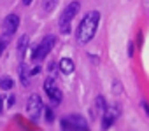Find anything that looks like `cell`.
<instances>
[{"instance_id": "cell-7", "label": "cell", "mask_w": 149, "mask_h": 131, "mask_svg": "<svg viewBox=\"0 0 149 131\" xmlns=\"http://www.w3.org/2000/svg\"><path fill=\"white\" fill-rule=\"evenodd\" d=\"M18 26H19V16H18V14H9V16L4 19V25H2L4 33H6V35H11V37L16 33Z\"/></svg>"}, {"instance_id": "cell-3", "label": "cell", "mask_w": 149, "mask_h": 131, "mask_svg": "<svg viewBox=\"0 0 149 131\" xmlns=\"http://www.w3.org/2000/svg\"><path fill=\"white\" fill-rule=\"evenodd\" d=\"M44 108L46 107H44V103H42L39 94H32L28 98V101H26V114H28V117L32 121H39L42 117V114H44Z\"/></svg>"}, {"instance_id": "cell-11", "label": "cell", "mask_w": 149, "mask_h": 131, "mask_svg": "<svg viewBox=\"0 0 149 131\" xmlns=\"http://www.w3.org/2000/svg\"><path fill=\"white\" fill-rule=\"evenodd\" d=\"M13 86H14V81H13L11 77H2V79H0V88H2V89L11 91Z\"/></svg>"}, {"instance_id": "cell-19", "label": "cell", "mask_w": 149, "mask_h": 131, "mask_svg": "<svg viewBox=\"0 0 149 131\" xmlns=\"http://www.w3.org/2000/svg\"><path fill=\"white\" fill-rule=\"evenodd\" d=\"M23 4H25V6H30V4H32V0H23Z\"/></svg>"}, {"instance_id": "cell-1", "label": "cell", "mask_w": 149, "mask_h": 131, "mask_svg": "<svg viewBox=\"0 0 149 131\" xmlns=\"http://www.w3.org/2000/svg\"><path fill=\"white\" fill-rule=\"evenodd\" d=\"M98 23H100V12H98V11L88 12V14L83 18V21H81V25H79V28H77V40H79L81 44H88V42L95 37L97 28H98Z\"/></svg>"}, {"instance_id": "cell-13", "label": "cell", "mask_w": 149, "mask_h": 131, "mask_svg": "<svg viewBox=\"0 0 149 131\" xmlns=\"http://www.w3.org/2000/svg\"><path fill=\"white\" fill-rule=\"evenodd\" d=\"M11 39H13L11 35H6V33L2 35V39H0V56L4 54V51H6V47L9 46V40H11Z\"/></svg>"}, {"instance_id": "cell-18", "label": "cell", "mask_w": 149, "mask_h": 131, "mask_svg": "<svg viewBox=\"0 0 149 131\" xmlns=\"http://www.w3.org/2000/svg\"><path fill=\"white\" fill-rule=\"evenodd\" d=\"M2 108H4V100H2V96H0V114H2Z\"/></svg>"}, {"instance_id": "cell-15", "label": "cell", "mask_w": 149, "mask_h": 131, "mask_svg": "<svg viewBox=\"0 0 149 131\" xmlns=\"http://www.w3.org/2000/svg\"><path fill=\"white\" fill-rule=\"evenodd\" d=\"M44 112H46L47 121H53V112H51V108H44Z\"/></svg>"}, {"instance_id": "cell-4", "label": "cell", "mask_w": 149, "mask_h": 131, "mask_svg": "<svg viewBox=\"0 0 149 131\" xmlns=\"http://www.w3.org/2000/svg\"><path fill=\"white\" fill-rule=\"evenodd\" d=\"M54 44H56V37H54V35H47V37H44V39H42V42L33 49L32 58H33L35 61H40L42 58H46V56L53 51Z\"/></svg>"}, {"instance_id": "cell-8", "label": "cell", "mask_w": 149, "mask_h": 131, "mask_svg": "<svg viewBox=\"0 0 149 131\" xmlns=\"http://www.w3.org/2000/svg\"><path fill=\"white\" fill-rule=\"evenodd\" d=\"M116 114H118V112H112L111 108H105V112H104V121H102L104 129H109V128L112 126V122L116 121Z\"/></svg>"}, {"instance_id": "cell-16", "label": "cell", "mask_w": 149, "mask_h": 131, "mask_svg": "<svg viewBox=\"0 0 149 131\" xmlns=\"http://www.w3.org/2000/svg\"><path fill=\"white\" fill-rule=\"evenodd\" d=\"M14 101H16V98H14V96H9V103H7V105H9V107H13V103H14Z\"/></svg>"}, {"instance_id": "cell-10", "label": "cell", "mask_w": 149, "mask_h": 131, "mask_svg": "<svg viewBox=\"0 0 149 131\" xmlns=\"http://www.w3.org/2000/svg\"><path fill=\"white\" fill-rule=\"evenodd\" d=\"M28 42H30L28 35H21V37H19V40H18V52H19V56L25 54V49H26Z\"/></svg>"}, {"instance_id": "cell-17", "label": "cell", "mask_w": 149, "mask_h": 131, "mask_svg": "<svg viewBox=\"0 0 149 131\" xmlns=\"http://www.w3.org/2000/svg\"><path fill=\"white\" fill-rule=\"evenodd\" d=\"M142 107H144V108H146V112H147V115H149V105H147V103H146V101H142Z\"/></svg>"}, {"instance_id": "cell-12", "label": "cell", "mask_w": 149, "mask_h": 131, "mask_svg": "<svg viewBox=\"0 0 149 131\" xmlns=\"http://www.w3.org/2000/svg\"><path fill=\"white\" fill-rule=\"evenodd\" d=\"M56 4H58V0H42V9L46 12H51L56 7Z\"/></svg>"}, {"instance_id": "cell-5", "label": "cell", "mask_w": 149, "mask_h": 131, "mask_svg": "<svg viewBox=\"0 0 149 131\" xmlns=\"http://www.w3.org/2000/svg\"><path fill=\"white\" fill-rule=\"evenodd\" d=\"M63 124V129L65 131H86L88 129V122L83 115H77V114H74V115H68L67 119L61 121Z\"/></svg>"}, {"instance_id": "cell-14", "label": "cell", "mask_w": 149, "mask_h": 131, "mask_svg": "<svg viewBox=\"0 0 149 131\" xmlns=\"http://www.w3.org/2000/svg\"><path fill=\"white\" fill-rule=\"evenodd\" d=\"M19 74H21V81H23V84H25V86H28V84H26L28 81H26V67H25V65H21Z\"/></svg>"}, {"instance_id": "cell-9", "label": "cell", "mask_w": 149, "mask_h": 131, "mask_svg": "<svg viewBox=\"0 0 149 131\" xmlns=\"http://www.w3.org/2000/svg\"><path fill=\"white\" fill-rule=\"evenodd\" d=\"M74 68H76V65H74V61H72L70 58H63V59L60 61V70H61L65 75H70V74L74 72Z\"/></svg>"}, {"instance_id": "cell-2", "label": "cell", "mask_w": 149, "mask_h": 131, "mask_svg": "<svg viewBox=\"0 0 149 131\" xmlns=\"http://www.w3.org/2000/svg\"><path fill=\"white\" fill-rule=\"evenodd\" d=\"M79 9H81V6H79V2H70L65 9H63V12H61V16H60V32L61 33H68L70 32V25H72V19L76 18V14L79 12Z\"/></svg>"}, {"instance_id": "cell-6", "label": "cell", "mask_w": 149, "mask_h": 131, "mask_svg": "<svg viewBox=\"0 0 149 131\" xmlns=\"http://www.w3.org/2000/svg\"><path fill=\"white\" fill-rule=\"evenodd\" d=\"M44 91L47 93V96L51 98V103L53 105H60L61 103V98H63V94H61V91H60V88L56 86V82H54V79H46V82H44Z\"/></svg>"}]
</instances>
